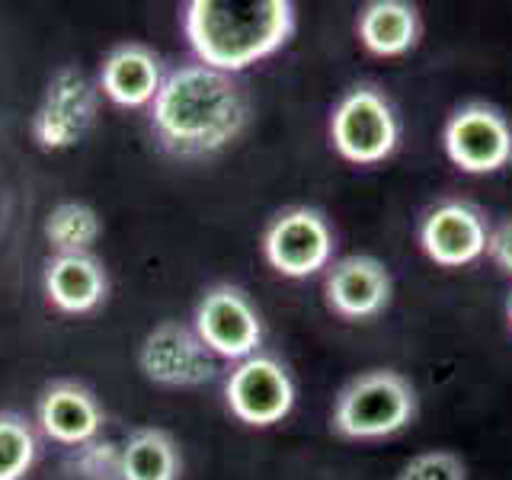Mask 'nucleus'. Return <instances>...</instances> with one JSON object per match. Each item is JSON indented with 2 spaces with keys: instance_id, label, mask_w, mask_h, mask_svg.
<instances>
[{
  "instance_id": "1",
  "label": "nucleus",
  "mask_w": 512,
  "mask_h": 480,
  "mask_svg": "<svg viewBox=\"0 0 512 480\" xmlns=\"http://www.w3.org/2000/svg\"><path fill=\"white\" fill-rule=\"evenodd\" d=\"M250 122V96L234 74L208 64L167 71L151 103V132L173 157L196 160L224 151Z\"/></svg>"
},
{
  "instance_id": "2",
  "label": "nucleus",
  "mask_w": 512,
  "mask_h": 480,
  "mask_svg": "<svg viewBox=\"0 0 512 480\" xmlns=\"http://www.w3.org/2000/svg\"><path fill=\"white\" fill-rule=\"evenodd\" d=\"M295 20L288 0H189L183 32L199 64L237 77L276 55L295 36Z\"/></svg>"
},
{
  "instance_id": "3",
  "label": "nucleus",
  "mask_w": 512,
  "mask_h": 480,
  "mask_svg": "<svg viewBox=\"0 0 512 480\" xmlns=\"http://www.w3.org/2000/svg\"><path fill=\"white\" fill-rule=\"evenodd\" d=\"M416 413H420V397L413 381L394 368H372L336 394L330 423L336 436L349 442H378L404 432Z\"/></svg>"
},
{
  "instance_id": "4",
  "label": "nucleus",
  "mask_w": 512,
  "mask_h": 480,
  "mask_svg": "<svg viewBox=\"0 0 512 480\" xmlns=\"http://www.w3.org/2000/svg\"><path fill=\"white\" fill-rule=\"evenodd\" d=\"M330 144L343 160L372 167L388 160L400 144L394 103L375 84L349 87L330 112Z\"/></svg>"
},
{
  "instance_id": "5",
  "label": "nucleus",
  "mask_w": 512,
  "mask_h": 480,
  "mask_svg": "<svg viewBox=\"0 0 512 480\" xmlns=\"http://www.w3.org/2000/svg\"><path fill=\"white\" fill-rule=\"evenodd\" d=\"M192 330L208 346L215 359L244 362L263 349V317L253 298L240 285L218 282L205 288L196 311H192Z\"/></svg>"
},
{
  "instance_id": "6",
  "label": "nucleus",
  "mask_w": 512,
  "mask_h": 480,
  "mask_svg": "<svg viewBox=\"0 0 512 480\" xmlns=\"http://www.w3.org/2000/svg\"><path fill=\"white\" fill-rule=\"evenodd\" d=\"M336 231L320 208L292 205L279 212L263 231L266 263L285 279H311L330 269Z\"/></svg>"
},
{
  "instance_id": "7",
  "label": "nucleus",
  "mask_w": 512,
  "mask_h": 480,
  "mask_svg": "<svg viewBox=\"0 0 512 480\" xmlns=\"http://www.w3.org/2000/svg\"><path fill=\"white\" fill-rule=\"evenodd\" d=\"M96 112H100V87L74 64L58 68L32 116V141L42 151H68L84 141L96 122Z\"/></svg>"
},
{
  "instance_id": "8",
  "label": "nucleus",
  "mask_w": 512,
  "mask_h": 480,
  "mask_svg": "<svg viewBox=\"0 0 512 480\" xmlns=\"http://www.w3.org/2000/svg\"><path fill=\"white\" fill-rule=\"evenodd\" d=\"M442 148L461 173H500L512 164V122L496 106L471 100L445 119Z\"/></svg>"
},
{
  "instance_id": "9",
  "label": "nucleus",
  "mask_w": 512,
  "mask_h": 480,
  "mask_svg": "<svg viewBox=\"0 0 512 480\" xmlns=\"http://www.w3.org/2000/svg\"><path fill=\"white\" fill-rule=\"evenodd\" d=\"M295 397L298 391L288 365L269 352H256L244 362H234L228 381H224V400H228L231 416L256 429L282 423L292 413Z\"/></svg>"
},
{
  "instance_id": "10",
  "label": "nucleus",
  "mask_w": 512,
  "mask_h": 480,
  "mask_svg": "<svg viewBox=\"0 0 512 480\" xmlns=\"http://www.w3.org/2000/svg\"><path fill=\"white\" fill-rule=\"evenodd\" d=\"M138 368L160 388H199L218 375L215 356L189 324L164 320L141 340Z\"/></svg>"
},
{
  "instance_id": "11",
  "label": "nucleus",
  "mask_w": 512,
  "mask_h": 480,
  "mask_svg": "<svg viewBox=\"0 0 512 480\" xmlns=\"http://www.w3.org/2000/svg\"><path fill=\"white\" fill-rule=\"evenodd\" d=\"M490 221L484 208L464 199H445L432 205L420 221V247L442 269H461L477 263L490 244Z\"/></svg>"
},
{
  "instance_id": "12",
  "label": "nucleus",
  "mask_w": 512,
  "mask_h": 480,
  "mask_svg": "<svg viewBox=\"0 0 512 480\" xmlns=\"http://www.w3.org/2000/svg\"><path fill=\"white\" fill-rule=\"evenodd\" d=\"M394 279L378 256L352 253L330 263L324 276L327 308L343 320H372L391 304Z\"/></svg>"
},
{
  "instance_id": "13",
  "label": "nucleus",
  "mask_w": 512,
  "mask_h": 480,
  "mask_svg": "<svg viewBox=\"0 0 512 480\" xmlns=\"http://www.w3.org/2000/svg\"><path fill=\"white\" fill-rule=\"evenodd\" d=\"M39 429L58 445L77 448L84 442L100 439L106 413L96 394L80 381H52L36 400Z\"/></svg>"
},
{
  "instance_id": "14",
  "label": "nucleus",
  "mask_w": 512,
  "mask_h": 480,
  "mask_svg": "<svg viewBox=\"0 0 512 480\" xmlns=\"http://www.w3.org/2000/svg\"><path fill=\"white\" fill-rule=\"evenodd\" d=\"M164 61L148 45L125 42L119 48H112L106 61L100 64V90L106 100L125 109H141L151 106L154 96L160 93L164 84Z\"/></svg>"
},
{
  "instance_id": "15",
  "label": "nucleus",
  "mask_w": 512,
  "mask_h": 480,
  "mask_svg": "<svg viewBox=\"0 0 512 480\" xmlns=\"http://www.w3.org/2000/svg\"><path fill=\"white\" fill-rule=\"evenodd\" d=\"M45 298L61 314H90L109 295L106 266L93 253L52 256L42 272Z\"/></svg>"
},
{
  "instance_id": "16",
  "label": "nucleus",
  "mask_w": 512,
  "mask_h": 480,
  "mask_svg": "<svg viewBox=\"0 0 512 480\" xmlns=\"http://www.w3.org/2000/svg\"><path fill=\"white\" fill-rule=\"evenodd\" d=\"M356 36L365 52L378 58H400L420 45V10L407 0H372L356 16Z\"/></svg>"
},
{
  "instance_id": "17",
  "label": "nucleus",
  "mask_w": 512,
  "mask_h": 480,
  "mask_svg": "<svg viewBox=\"0 0 512 480\" xmlns=\"http://www.w3.org/2000/svg\"><path fill=\"white\" fill-rule=\"evenodd\" d=\"M183 455L167 429L141 426L122 442V480H180Z\"/></svg>"
},
{
  "instance_id": "18",
  "label": "nucleus",
  "mask_w": 512,
  "mask_h": 480,
  "mask_svg": "<svg viewBox=\"0 0 512 480\" xmlns=\"http://www.w3.org/2000/svg\"><path fill=\"white\" fill-rule=\"evenodd\" d=\"M42 231L55 256L90 253L96 247V240L103 237V218L84 202H61L48 212Z\"/></svg>"
},
{
  "instance_id": "19",
  "label": "nucleus",
  "mask_w": 512,
  "mask_h": 480,
  "mask_svg": "<svg viewBox=\"0 0 512 480\" xmlns=\"http://www.w3.org/2000/svg\"><path fill=\"white\" fill-rule=\"evenodd\" d=\"M39 455L36 432L16 410H0V480H23Z\"/></svg>"
},
{
  "instance_id": "20",
  "label": "nucleus",
  "mask_w": 512,
  "mask_h": 480,
  "mask_svg": "<svg viewBox=\"0 0 512 480\" xmlns=\"http://www.w3.org/2000/svg\"><path fill=\"white\" fill-rule=\"evenodd\" d=\"M77 480H122V445L109 439H93L71 448L64 461Z\"/></svg>"
},
{
  "instance_id": "21",
  "label": "nucleus",
  "mask_w": 512,
  "mask_h": 480,
  "mask_svg": "<svg viewBox=\"0 0 512 480\" xmlns=\"http://www.w3.org/2000/svg\"><path fill=\"white\" fill-rule=\"evenodd\" d=\"M394 480H468V468L455 452L432 448V452L410 458Z\"/></svg>"
},
{
  "instance_id": "22",
  "label": "nucleus",
  "mask_w": 512,
  "mask_h": 480,
  "mask_svg": "<svg viewBox=\"0 0 512 480\" xmlns=\"http://www.w3.org/2000/svg\"><path fill=\"white\" fill-rule=\"evenodd\" d=\"M487 256L506 272V276H512V218L503 221V224H496V228L490 231Z\"/></svg>"
},
{
  "instance_id": "23",
  "label": "nucleus",
  "mask_w": 512,
  "mask_h": 480,
  "mask_svg": "<svg viewBox=\"0 0 512 480\" xmlns=\"http://www.w3.org/2000/svg\"><path fill=\"white\" fill-rule=\"evenodd\" d=\"M506 320H509V327H512V292H509V298H506Z\"/></svg>"
}]
</instances>
